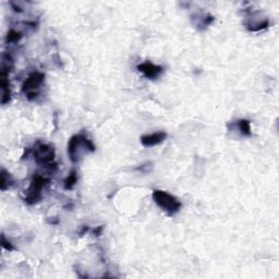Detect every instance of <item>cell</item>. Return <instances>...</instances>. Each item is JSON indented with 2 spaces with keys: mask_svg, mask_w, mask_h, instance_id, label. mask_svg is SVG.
Wrapping results in <instances>:
<instances>
[{
  "mask_svg": "<svg viewBox=\"0 0 279 279\" xmlns=\"http://www.w3.org/2000/svg\"><path fill=\"white\" fill-rule=\"evenodd\" d=\"M95 150L96 147L93 142L84 134L73 135L68 143V156L72 162H79L84 155Z\"/></svg>",
  "mask_w": 279,
  "mask_h": 279,
  "instance_id": "6da1fadb",
  "label": "cell"
},
{
  "mask_svg": "<svg viewBox=\"0 0 279 279\" xmlns=\"http://www.w3.org/2000/svg\"><path fill=\"white\" fill-rule=\"evenodd\" d=\"M153 199L159 207H160L168 215H175L180 210L182 204L172 194L162 190L153 191Z\"/></svg>",
  "mask_w": 279,
  "mask_h": 279,
  "instance_id": "7a4b0ae2",
  "label": "cell"
},
{
  "mask_svg": "<svg viewBox=\"0 0 279 279\" xmlns=\"http://www.w3.org/2000/svg\"><path fill=\"white\" fill-rule=\"evenodd\" d=\"M44 81L45 75L39 71L31 73L28 79L24 81L22 85V92L29 101H34L40 95Z\"/></svg>",
  "mask_w": 279,
  "mask_h": 279,
  "instance_id": "3957f363",
  "label": "cell"
},
{
  "mask_svg": "<svg viewBox=\"0 0 279 279\" xmlns=\"http://www.w3.org/2000/svg\"><path fill=\"white\" fill-rule=\"evenodd\" d=\"M33 155L35 161L40 166L46 168H52L56 166L55 150L54 146H51L50 144L43 143V142L36 143L33 150Z\"/></svg>",
  "mask_w": 279,
  "mask_h": 279,
  "instance_id": "277c9868",
  "label": "cell"
},
{
  "mask_svg": "<svg viewBox=\"0 0 279 279\" xmlns=\"http://www.w3.org/2000/svg\"><path fill=\"white\" fill-rule=\"evenodd\" d=\"M47 182H48V179H46L40 175H35L32 178V180H31L29 189L26 190L25 202L29 205H33L40 202L41 199V193H43V189L45 188Z\"/></svg>",
  "mask_w": 279,
  "mask_h": 279,
  "instance_id": "5b68a950",
  "label": "cell"
},
{
  "mask_svg": "<svg viewBox=\"0 0 279 279\" xmlns=\"http://www.w3.org/2000/svg\"><path fill=\"white\" fill-rule=\"evenodd\" d=\"M138 70L143 73V76L150 80H155V79L159 78L160 75L164 71L162 67L152 64L151 61H145L143 64H140L138 66Z\"/></svg>",
  "mask_w": 279,
  "mask_h": 279,
  "instance_id": "8992f818",
  "label": "cell"
},
{
  "mask_svg": "<svg viewBox=\"0 0 279 279\" xmlns=\"http://www.w3.org/2000/svg\"><path fill=\"white\" fill-rule=\"evenodd\" d=\"M166 139H167V133L164 132V131H159V132L142 135L141 144L145 147H152L161 144Z\"/></svg>",
  "mask_w": 279,
  "mask_h": 279,
  "instance_id": "52a82bcc",
  "label": "cell"
},
{
  "mask_svg": "<svg viewBox=\"0 0 279 279\" xmlns=\"http://www.w3.org/2000/svg\"><path fill=\"white\" fill-rule=\"evenodd\" d=\"M10 68L2 66L1 68V79H0V83H1V89H2V98H1V104L6 105L10 102V96H11V93H10V84L8 80V73Z\"/></svg>",
  "mask_w": 279,
  "mask_h": 279,
  "instance_id": "ba28073f",
  "label": "cell"
},
{
  "mask_svg": "<svg viewBox=\"0 0 279 279\" xmlns=\"http://www.w3.org/2000/svg\"><path fill=\"white\" fill-rule=\"evenodd\" d=\"M0 176H1V180H0V189H1V191H6L13 186L14 179L4 168L1 169V175Z\"/></svg>",
  "mask_w": 279,
  "mask_h": 279,
  "instance_id": "9c48e42d",
  "label": "cell"
},
{
  "mask_svg": "<svg viewBox=\"0 0 279 279\" xmlns=\"http://www.w3.org/2000/svg\"><path fill=\"white\" fill-rule=\"evenodd\" d=\"M78 172L76 170H72L64 181V187L66 190H72L78 182Z\"/></svg>",
  "mask_w": 279,
  "mask_h": 279,
  "instance_id": "30bf717a",
  "label": "cell"
},
{
  "mask_svg": "<svg viewBox=\"0 0 279 279\" xmlns=\"http://www.w3.org/2000/svg\"><path fill=\"white\" fill-rule=\"evenodd\" d=\"M238 128L240 130V132L243 135H246V136L251 135V122L249 120H246V119L239 120Z\"/></svg>",
  "mask_w": 279,
  "mask_h": 279,
  "instance_id": "8fae6325",
  "label": "cell"
},
{
  "mask_svg": "<svg viewBox=\"0 0 279 279\" xmlns=\"http://www.w3.org/2000/svg\"><path fill=\"white\" fill-rule=\"evenodd\" d=\"M22 39V34L18 31L15 30H10L8 34H7V38H6V41L8 44H12V43H18V41Z\"/></svg>",
  "mask_w": 279,
  "mask_h": 279,
  "instance_id": "7c38bea8",
  "label": "cell"
},
{
  "mask_svg": "<svg viewBox=\"0 0 279 279\" xmlns=\"http://www.w3.org/2000/svg\"><path fill=\"white\" fill-rule=\"evenodd\" d=\"M1 243H2V247L4 250H7V251H13L14 250V247L13 245L10 243L9 241H7L6 239V237H4V235L1 236Z\"/></svg>",
  "mask_w": 279,
  "mask_h": 279,
  "instance_id": "4fadbf2b",
  "label": "cell"
}]
</instances>
